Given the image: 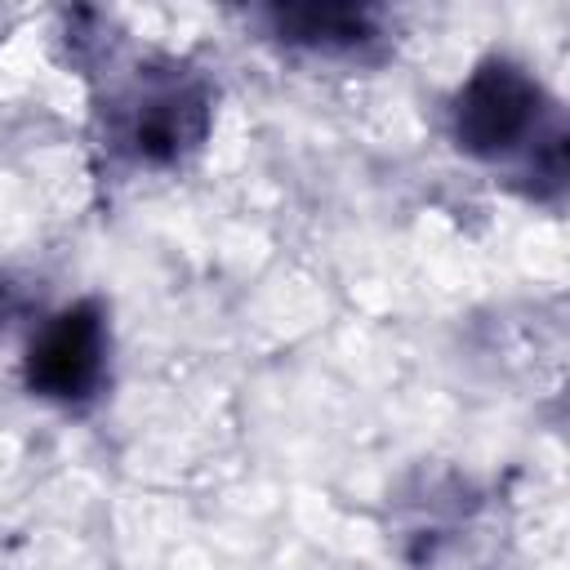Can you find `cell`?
Wrapping results in <instances>:
<instances>
[{
	"label": "cell",
	"mask_w": 570,
	"mask_h": 570,
	"mask_svg": "<svg viewBox=\"0 0 570 570\" xmlns=\"http://www.w3.org/2000/svg\"><path fill=\"white\" fill-rule=\"evenodd\" d=\"M445 120H450L454 147L485 165H499V160L525 165L548 142L566 138L557 102L543 89V80L508 53L481 58L459 80V89L450 94Z\"/></svg>",
	"instance_id": "1"
},
{
	"label": "cell",
	"mask_w": 570,
	"mask_h": 570,
	"mask_svg": "<svg viewBox=\"0 0 570 570\" xmlns=\"http://www.w3.org/2000/svg\"><path fill=\"white\" fill-rule=\"evenodd\" d=\"M214 129V89L205 76L160 62L138 67L107 107L111 147L142 169H174L205 147Z\"/></svg>",
	"instance_id": "2"
},
{
	"label": "cell",
	"mask_w": 570,
	"mask_h": 570,
	"mask_svg": "<svg viewBox=\"0 0 570 570\" xmlns=\"http://www.w3.org/2000/svg\"><path fill=\"white\" fill-rule=\"evenodd\" d=\"M111 365V316L102 298H76L49 312L22 352V383L49 405H85L102 392Z\"/></svg>",
	"instance_id": "3"
},
{
	"label": "cell",
	"mask_w": 570,
	"mask_h": 570,
	"mask_svg": "<svg viewBox=\"0 0 570 570\" xmlns=\"http://www.w3.org/2000/svg\"><path fill=\"white\" fill-rule=\"evenodd\" d=\"M258 18L276 45L312 58H365L387 40L383 13L370 4H267Z\"/></svg>",
	"instance_id": "4"
}]
</instances>
